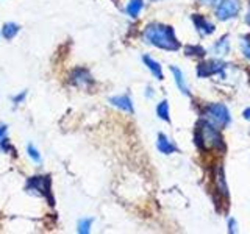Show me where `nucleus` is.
<instances>
[{"label": "nucleus", "mask_w": 250, "mask_h": 234, "mask_svg": "<svg viewBox=\"0 0 250 234\" xmlns=\"http://www.w3.org/2000/svg\"><path fill=\"white\" fill-rule=\"evenodd\" d=\"M156 148L161 152V153H164V155H170V153H175L177 152V147H175V144L172 142V140H169L166 136L163 135H158V140H156Z\"/></svg>", "instance_id": "10"}, {"label": "nucleus", "mask_w": 250, "mask_h": 234, "mask_svg": "<svg viewBox=\"0 0 250 234\" xmlns=\"http://www.w3.org/2000/svg\"><path fill=\"white\" fill-rule=\"evenodd\" d=\"M170 70H172V74H174V80H175V84L178 86V89L182 91L185 96H189V88H188V83L185 80L183 72L178 67H175V66H172Z\"/></svg>", "instance_id": "12"}, {"label": "nucleus", "mask_w": 250, "mask_h": 234, "mask_svg": "<svg viewBox=\"0 0 250 234\" xmlns=\"http://www.w3.org/2000/svg\"><path fill=\"white\" fill-rule=\"evenodd\" d=\"M192 22H194V25H195V28H197V31H199L200 35H211L214 31V25H213V23L208 22L200 14H194L192 16Z\"/></svg>", "instance_id": "8"}, {"label": "nucleus", "mask_w": 250, "mask_h": 234, "mask_svg": "<svg viewBox=\"0 0 250 234\" xmlns=\"http://www.w3.org/2000/svg\"><path fill=\"white\" fill-rule=\"evenodd\" d=\"M225 64L221 61H207V62H200L197 67V75L200 78H207L214 74H219L221 70H224Z\"/></svg>", "instance_id": "7"}, {"label": "nucleus", "mask_w": 250, "mask_h": 234, "mask_svg": "<svg viewBox=\"0 0 250 234\" xmlns=\"http://www.w3.org/2000/svg\"><path fill=\"white\" fill-rule=\"evenodd\" d=\"M246 22L250 25V10H249V13H247V16H246Z\"/></svg>", "instance_id": "28"}, {"label": "nucleus", "mask_w": 250, "mask_h": 234, "mask_svg": "<svg viewBox=\"0 0 250 234\" xmlns=\"http://www.w3.org/2000/svg\"><path fill=\"white\" fill-rule=\"evenodd\" d=\"M25 97H27V91H22L21 94H18V96L13 97V101H14V103H22V101L25 100Z\"/></svg>", "instance_id": "23"}, {"label": "nucleus", "mask_w": 250, "mask_h": 234, "mask_svg": "<svg viewBox=\"0 0 250 234\" xmlns=\"http://www.w3.org/2000/svg\"><path fill=\"white\" fill-rule=\"evenodd\" d=\"M144 41L155 47L167 52H175L180 49V42L175 38V31L172 27L164 25V23H150L144 30Z\"/></svg>", "instance_id": "1"}, {"label": "nucleus", "mask_w": 250, "mask_h": 234, "mask_svg": "<svg viewBox=\"0 0 250 234\" xmlns=\"http://www.w3.org/2000/svg\"><path fill=\"white\" fill-rule=\"evenodd\" d=\"M195 142L203 150H213V148H221L224 145L221 133L213 127L209 120H200L195 130Z\"/></svg>", "instance_id": "2"}, {"label": "nucleus", "mask_w": 250, "mask_h": 234, "mask_svg": "<svg viewBox=\"0 0 250 234\" xmlns=\"http://www.w3.org/2000/svg\"><path fill=\"white\" fill-rule=\"evenodd\" d=\"M25 191L45 198L50 206L55 205V198L52 195V179L49 175H36L28 178L25 184Z\"/></svg>", "instance_id": "3"}, {"label": "nucleus", "mask_w": 250, "mask_h": 234, "mask_svg": "<svg viewBox=\"0 0 250 234\" xmlns=\"http://www.w3.org/2000/svg\"><path fill=\"white\" fill-rule=\"evenodd\" d=\"M207 116L211 123L216 125V127H221V128H224L225 125H229V122H230V113H229V109H227V106L222 103L208 105Z\"/></svg>", "instance_id": "4"}, {"label": "nucleus", "mask_w": 250, "mask_h": 234, "mask_svg": "<svg viewBox=\"0 0 250 234\" xmlns=\"http://www.w3.org/2000/svg\"><path fill=\"white\" fill-rule=\"evenodd\" d=\"M242 116H244V119H247V120H250V108H247L244 113H242Z\"/></svg>", "instance_id": "26"}, {"label": "nucleus", "mask_w": 250, "mask_h": 234, "mask_svg": "<svg viewBox=\"0 0 250 234\" xmlns=\"http://www.w3.org/2000/svg\"><path fill=\"white\" fill-rule=\"evenodd\" d=\"M234 226H236V223H234V220H230V233L236 231V228H234Z\"/></svg>", "instance_id": "27"}, {"label": "nucleus", "mask_w": 250, "mask_h": 234, "mask_svg": "<svg viewBox=\"0 0 250 234\" xmlns=\"http://www.w3.org/2000/svg\"><path fill=\"white\" fill-rule=\"evenodd\" d=\"M19 30H21V27L18 25V23L6 22V23H3V27H2V36L6 39V41H11V39L16 38V35L19 33Z\"/></svg>", "instance_id": "14"}, {"label": "nucleus", "mask_w": 250, "mask_h": 234, "mask_svg": "<svg viewBox=\"0 0 250 234\" xmlns=\"http://www.w3.org/2000/svg\"><path fill=\"white\" fill-rule=\"evenodd\" d=\"M214 179H216V186L221 194H224L225 197L229 195V192H227V184H225V179H224V174H222V169L217 167L216 174H214Z\"/></svg>", "instance_id": "15"}, {"label": "nucleus", "mask_w": 250, "mask_h": 234, "mask_svg": "<svg viewBox=\"0 0 250 234\" xmlns=\"http://www.w3.org/2000/svg\"><path fill=\"white\" fill-rule=\"evenodd\" d=\"M0 148H2L3 152H13V147H11L10 142H8L6 137H3L2 140H0Z\"/></svg>", "instance_id": "22"}, {"label": "nucleus", "mask_w": 250, "mask_h": 234, "mask_svg": "<svg viewBox=\"0 0 250 234\" xmlns=\"http://www.w3.org/2000/svg\"><path fill=\"white\" fill-rule=\"evenodd\" d=\"M156 116L160 117V119L169 122L170 117H169V103L167 100H163L158 103V106H156Z\"/></svg>", "instance_id": "16"}, {"label": "nucleus", "mask_w": 250, "mask_h": 234, "mask_svg": "<svg viewBox=\"0 0 250 234\" xmlns=\"http://www.w3.org/2000/svg\"><path fill=\"white\" fill-rule=\"evenodd\" d=\"M6 135V125H2L0 123V140H2Z\"/></svg>", "instance_id": "24"}, {"label": "nucleus", "mask_w": 250, "mask_h": 234, "mask_svg": "<svg viewBox=\"0 0 250 234\" xmlns=\"http://www.w3.org/2000/svg\"><path fill=\"white\" fill-rule=\"evenodd\" d=\"M241 49H242V53H244V57H247L250 59V42L247 41V39H242Z\"/></svg>", "instance_id": "21"}, {"label": "nucleus", "mask_w": 250, "mask_h": 234, "mask_svg": "<svg viewBox=\"0 0 250 234\" xmlns=\"http://www.w3.org/2000/svg\"><path fill=\"white\" fill-rule=\"evenodd\" d=\"M143 61H144V64L147 66V69L153 74V77H156L158 80H163L164 75H163V69H161V66H160V62H158V61H155L153 58L148 57V55H144V57H143Z\"/></svg>", "instance_id": "11"}, {"label": "nucleus", "mask_w": 250, "mask_h": 234, "mask_svg": "<svg viewBox=\"0 0 250 234\" xmlns=\"http://www.w3.org/2000/svg\"><path fill=\"white\" fill-rule=\"evenodd\" d=\"M27 155H28L30 158L33 159L35 162H38V164L42 161L41 153H39V152H38V148H36L35 145H31V144H28V145H27Z\"/></svg>", "instance_id": "19"}, {"label": "nucleus", "mask_w": 250, "mask_h": 234, "mask_svg": "<svg viewBox=\"0 0 250 234\" xmlns=\"http://www.w3.org/2000/svg\"><path fill=\"white\" fill-rule=\"evenodd\" d=\"M153 2H155V0H153Z\"/></svg>", "instance_id": "29"}, {"label": "nucleus", "mask_w": 250, "mask_h": 234, "mask_svg": "<svg viewBox=\"0 0 250 234\" xmlns=\"http://www.w3.org/2000/svg\"><path fill=\"white\" fill-rule=\"evenodd\" d=\"M214 53L217 55H227L229 53V36L222 38L221 41L214 44Z\"/></svg>", "instance_id": "17"}, {"label": "nucleus", "mask_w": 250, "mask_h": 234, "mask_svg": "<svg viewBox=\"0 0 250 234\" xmlns=\"http://www.w3.org/2000/svg\"><path fill=\"white\" fill-rule=\"evenodd\" d=\"M186 53L191 55V57H205V49H202V47H186Z\"/></svg>", "instance_id": "20"}, {"label": "nucleus", "mask_w": 250, "mask_h": 234, "mask_svg": "<svg viewBox=\"0 0 250 234\" xmlns=\"http://www.w3.org/2000/svg\"><path fill=\"white\" fill-rule=\"evenodd\" d=\"M143 8H144V0H130L127 6H125V11H127L130 18L135 19L139 16V13L143 11Z\"/></svg>", "instance_id": "13"}, {"label": "nucleus", "mask_w": 250, "mask_h": 234, "mask_svg": "<svg viewBox=\"0 0 250 234\" xmlns=\"http://www.w3.org/2000/svg\"><path fill=\"white\" fill-rule=\"evenodd\" d=\"M69 81L72 83L75 88H88L89 84H92V77L89 74L88 69H83V67H77L74 69L72 72L69 75Z\"/></svg>", "instance_id": "6"}, {"label": "nucleus", "mask_w": 250, "mask_h": 234, "mask_svg": "<svg viewBox=\"0 0 250 234\" xmlns=\"http://www.w3.org/2000/svg\"><path fill=\"white\" fill-rule=\"evenodd\" d=\"M239 10H241L239 0H222L216 8V16L221 20H229L231 18H236Z\"/></svg>", "instance_id": "5"}, {"label": "nucleus", "mask_w": 250, "mask_h": 234, "mask_svg": "<svg viewBox=\"0 0 250 234\" xmlns=\"http://www.w3.org/2000/svg\"><path fill=\"white\" fill-rule=\"evenodd\" d=\"M200 2L203 3V5H214L217 0H200Z\"/></svg>", "instance_id": "25"}, {"label": "nucleus", "mask_w": 250, "mask_h": 234, "mask_svg": "<svg viewBox=\"0 0 250 234\" xmlns=\"http://www.w3.org/2000/svg\"><path fill=\"white\" fill-rule=\"evenodd\" d=\"M92 218H82V220H78V225H77V231L80 234H88L91 231V226H92Z\"/></svg>", "instance_id": "18"}, {"label": "nucleus", "mask_w": 250, "mask_h": 234, "mask_svg": "<svg viewBox=\"0 0 250 234\" xmlns=\"http://www.w3.org/2000/svg\"><path fill=\"white\" fill-rule=\"evenodd\" d=\"M109 103H111L113 106H116V108H119V109H122V111H125V113H133L135 109H133V103H131V98L128 97V96H116V97H111L109 98Z\"/></svg>", "instance_id": "9"}]
</instances>
